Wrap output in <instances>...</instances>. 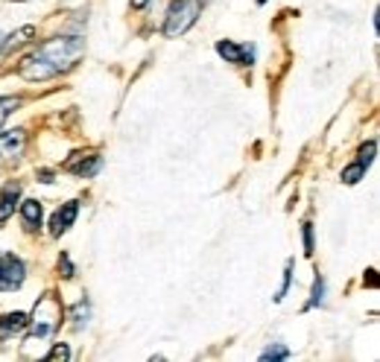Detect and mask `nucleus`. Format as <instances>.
Returning a JSON list of instances; mask_svg holds the SVG:
<instances>
[{"mask_svg": "<svg viewBox=\"0 0 380 362\" xmlns=\"http://www.w3.org/2000/svg\"><path fill=\"white\" fill-rule=\"evenodd\" d=\"M82 53H85V38L82 35L50 38L18 64V74L26 82H44V79L59 76L62 71H70V67L79 62Z\"/></svg>", "mask_w": 380, "mask_h": 362, "instance_id": "f257e3e1", "label": "nucleus"}, {"mask_svg": "<svg viewBox=\"0 0 380 362\" xmlns=\"http://www.w3.org/2000/svg\"><path fill=\"white\" fill-rule=\"evenodd\" d=\"M33 322V330H30V336H26V342H44L50 339L56 330H59L62 325V304L56 295H41L38 304H35V316L30 318Z\"/></svg>", "mask_w": 380, "mask_h": 362, "instance_id": "f03ea898", "label": "nucleus"}, {"mask_svg": "<svg viewBox=\"0 0 380 362\" xmlns=\"http://www.w3.org/2000/svg\"><path fill=\"white\" fill-rule=\"evenodd\" d=\"M199 12H202V0H176V3H170V9H167V18H164L161 33L167 38L185 35L190 26L199 21Z\"/></svg>", "mask_w": 380, "mask_h": 362, "instance_id": "7ed1b4c3", "label": "nucleus"}, {"mask_svg": "<svg viewBox=\"0 0 380 362\" xmlns=\"http://www.w3.org/2000/svg\"><path fill=\"white\" fill-rule=\"evenodd\" d=\"M24 277H26V266L18 255H0V292H15L24 286Z\"/></svg>", "mask_w": 380, "mask_h": 362, "instance_id": "20e7f679", "label": "nucleus"}, {"mask_svg": "<svg viewBox=\"0 0 380 362\" xmlns=\"http://www.w3.org/2000/svg\"><path fill=\"white\" fill-rule=\"evenodd\" d=\"M26 146V132L24 129H9L0 132V164H12L24 155Z\"/></svg>", "mask_w": 380, "mask_h": 362, "instance_id": "39448f33", "label": "nucleus"}, {"mask_svg": "<svg viewBox=\"0 0 380 362\" xmlns=\"http://www.w3.org/2000/svg\"><path fill=\"white\" fill-rule=\"evenodd\" d=\"M100 166H103V158L97 155V152H76L70 161H65V170L70 175H76V178H94L97 173H100Z\"/></svg>", "mask_w": 380, "mask_h": 362, "instance_id": "423d86ee", "label": "nucleus"}, {"mask_svg": "<svg viewBox=\"0 0 380 362\" xmlns=\"http://www.w3.org/2000/svg\"><path fill=\"white\" fill-rule=\"evenodd\" d=\"M76 216H79V202L76 199H70V202H65L59 211L53 214V219H50V234L53 236H62V234H67L70 231V225L76 222Z\"/></svg>", "mask_w": 380, "mask_h": 362, "instance_id": "0eeeda50", "label": "nucleus"}, {"mask_svg": "<svg viewBox=\"0 0 380 362\" xmlns=\"http://www.w3.org/2000/svg\"><path fill=\"white\" fill-rule=\"evenodd\" d=\"M18 199H21V184L12 181V184H6L3 193H0V222H6L12 214H15Z\"/></svg>", "mask_w": 380, "mask_h": 362, "instance_id": "6e6552de", "label": "nucleus"}, {"mask_svg": "<svg viewBox=\"0 0 380 362\" xmlns=\"http://www.w3.org/2000/svg\"><path fill=\"white\" fill-rule=\"evenodd\" d=\"M41 216H44V211H41L38 199H24L21 202V219H24L26 231H38L41 228Z\"/></svg>", "mask_w": 380, "mask_h": 362, "instance_id": "1a4fd4ad", "label": "nucleus"}, {"mask_svg": "<svg viewBox=\"0 0 380 362\" xmlns=\"http://www.w3.org/2000/svg\"><path fill=\"white\" fill-rule=\"evenodd\" d=\"M30 327V316L26 313H6L0 316V336H15V333Z\"/></svg>", "mask_w": 380, "mask_h": 362, "instance_id": "9d476101", "label": "nucleus"}, {"mask_svg": "<svg viewBox=\"0 0 380 362\" xmlns=\"http://www.w3.org/2000/svg\"><path fill=\"white\" fill-rule=\"evenodd\" d=\"M217 53L222 55L225 62H231V64H240V53H243V47L225 38V41H217Z\"/></svg>", "mask_w": 380, "mask_h": 362, "instance_id": "9b49d317", "label": "nucleus"}, {"mask_svg": "<svg viewBox=\"0 0 380 362\" xmlns=\"http://www.w3.org/2000/svg\"><path fill=\"white\" fill-rule=\"evenodd\" d=\"M313 307H325V277L316 275L313 277V292H311V301L304 304V310H313Z\"/></svg>", "mask_w": 380, "mask_h": 362, "instance_id": "f8f14e48", "label": "nucleus"}, {"mask_svg": "<svg viewBox=\"0 0 380 362\" xmlns=\"http://www.w3.org/2000/svg\"><path fill=\"white\" fill-rule=\"evenodd\" d=\"M70 318H74V327H76V330L88 325V318H91V304H88V298H79V301H76V307L70 310Z\"/></svg>", "mask_w": 380, "mask_h": 362, "instance_id": "ddd939ff", "label": "nucleus"}, {"mask_svg": "<svg viewBox=\"0 0 380 362\" xmlns=\"http://www.w3.org/2000/svg\"><path fill=\"white\" fill-rule=\"evenodd\" d=\"M374 155H377V141H365V144L360 146V152H357V164L369 170L372 161H374Z\"/></svg>", "mask_w": 380, "mask_h": 362, "instance_id": "4468645a", "label": "nucleus"}, {"mask_svg": "<svg viewBox=\"0 0 380 362\" xmlns=\"http://www.w3.org/2000/svg\"><path fill=\"white\" fill-rule=\"evenodd\" d=\"M275 359H290V351H287L284 345H270L261 354V362H275Z\"/></svg>", "mask_w": 380, "mask_h": 362, "instance_id": "2eb2a0df", "label": "nucleus"}, {"mask_svg": "<svg viewBox=\"0 0 380 362\" xmlns=\"http://www.w3.org/2000/svg\"><path fill=\"white\" fill-rule=\"evenodd\" d=\"M18 105H21V100H15V96H0V129H3L6 117H9Z\"/></svg>", "mask_w": 380, "mask_h": 362, "instance_id": "dca6fc26", "label": "nucleus"}, {"mask_svg": "<svg viewBox=\"0 0 380 362\" xmlns=\"http://www.w3.org/2000/svg\"><path fill=\"white\" fill-rule=\"evenodd\" d=\"M365 175V166H360L357 161L354 164H351V166H345V170H342V181H345V184H357V181Z\"/></svg>", "mask_w": 380, "mask_h": 362, "instance_id": "f3484780", "label": "nucleus"}, {"mask_svg": "<svg viewBox=\"0 0 380 362\" xmlns=\"http://www.w3.org/2000/svg\"><path fill=\"white\" fill-rule=\"evenodd\" d=\"M301 240H304V255H307V257H313V252H316V245H313V222H304V228H301Z\"/></svg>", "mask_w": 380, "mask_h": 362, "instance_id": "a211bd4d", "label": "nucleus"}, {"mask_svg": "<svg viewBox=\"0 0 380 362\" xmlns=\"http://www.w3.org/2000/svg\"><path fill=\"white\" fill-rule=\"evenodd\" d=\"M44 359H50V362H65V359H70V347H67L65 342H56L53 351H50Z\"/></svg>", "mask_w": 380, "mask_h": 362, "instance_id": "6ab92c4d", "label": "nucleus"}, {"mask_svg": "<svg viewBox=\"0 0 380 362\" xmlns=\"http://www.w3.org/2000/svg\"><path fill=\"white\" fill-rule=\"evenodd\" d=\"M290 284H292V260H287V266H284V281H281V289H278L275 301H284V295L290 292Z\"/></svg>", "mask_w": 380, "mask_h": 362, "instance_id": "aec40b11", "label": "nucleus"}, {"mask_svg": "<svg viewBox=\"0 0 380 362\" xmlns=\"http://www.w3.org/2000/svg\"><path fill=\"white\" fill-rule=\"evenodd\" d=\"M59 275L62 277H67V281H70V277H74L76 275V266H74V260H70V255H59Z\"/></svg>", "mask_w": 380, "mask_h": 362, "instance_id": "412c9836", "label": "nucleus"}, {"mask_svg": "<svg viewBox=\"0 0 380 362\" xmlns=\"http://www.w3.org/2000/svg\"><path fill=\"white\" fill-rule=\"evenodd\" d=\"M240 47H243V53H240V64L251 67V64H255V44H240Z\"/></svg>", "mask_w": 380, "mask_h": 362, "instance_id": "4be33fe9", "label": "nucleus"}, {"mask_svg": "<svg viewBox=\"0 0 380 362\" xmlns=\"http://www.w3.org/2000/svg\"><path fill=\"white\" fill-rule=\"evenodd\" d=\"M363 284H369V286H377V275H374V269H369V275L363 277Z\"/></svg>", "mask_w": 380, "mask_h": 362, "instance_id": "5701e85b", "label": "nucleus"}, {"mask_svg": "<svg viewBox=\"0 0 380 362\" xmlns=\"http://www.w3.org/2000/svg\"><path fill=\"white\" fill-rule=\"evenodd\" d=\"M38 181H44V184H53V173H50V170H41V173H38Z\"/></svg>", "mask_w": 380, "mask_h": 362, "instance_id": "b1692460", "label": "nucleus"}, {"mask_svg": "<svg viewBox=\"0 0 380 362\" xmlns=\"http://www.w3.org/2000/svg\"><path fill=\"white\" fill-rule=\"evenodd\" d=\"M149 3V0H132V9H144Z\"/></svg>", "mask_w": 380, "mask_h": 362, "instance_id": "393cba45", "label": "nucleus"}, {"mask_svg": "<svg viewBox=\"0 0 380 362\" xmlns=\"http://www.w3.org/2000/svg\"><path fill=\"white\" fill-rule=\"evenodd\" d=\"M3 38H6V35H0V47H3Z\"/></svg>", "mask_w": 380, "mask_h": 362, "instance_id": "a878e982", "label": "nucleus"}, {"mask_svg": "<svg viewBox=\"0 0 380 362\" xmlns=\"http://www.w3.org/2000/svg\"><path fill=\"white\" fill-rule=\"evenodd\" d=\"M258 3H261V6H263V3H266V0H258Z\"/></svg>", "mask_w": 380, "mask_h": 362, "instance_id": "bb28decb", "label": "nucleus"}]
</instances>
